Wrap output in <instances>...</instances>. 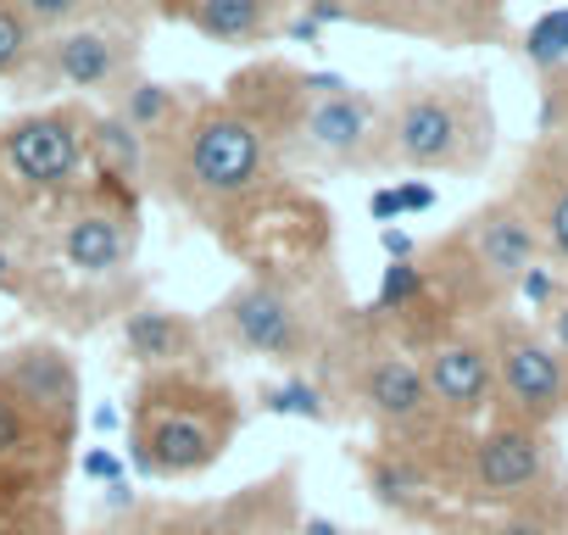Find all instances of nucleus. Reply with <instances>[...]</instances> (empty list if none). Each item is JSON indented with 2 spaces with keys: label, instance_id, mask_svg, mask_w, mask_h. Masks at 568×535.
Listing matches in <instances>:
<instances>
[{
  "label": "nucleus",
  "instance_id": "33",
  "mask_svg": "<svg viewBox=\"0 0 568 535\" xmlns=\"http://www.w3.org/2000/svg\"><path fill=\"white\" fill-rule=\"evenodd\" d=\"M490 535H551V529H546L540 518H529V513H518V518H501V524H496Z\"/></svg>",
  "mask_w": 568,
  "mask_h": 535
},
{
  "label": "nucleus",
  "instance_id": "38",
  "mask_svg": "<svg viewBox=\"0 0 568 535\" xmlns=\"http://www.w3.org/2000/svg\"><path fill=\"white\" fill-rule=\"evenodd\" d=\"M557 346H562V352H568V307H562V313H557Z\"/></svg>",
  "mask_w": 568,
  "mask_h": 535
},
{
  "label": "nucleus",
  "instance_id": "20",
  "mask_svg": "<svg viewBox=\"0 0 568 535\" xmlns=\"http://www.w3.org/2000/svg\"><path fill=\"white\" fill-rule=\"evenodd\" d=\"M262 413H278V418H307V424H329V391L307 374H291L278 385H262Z\"/></svg>",
  "mask_w": 568,
  "mask_h": 535
},
{
  "label": "nucleus",
  "instance_id": "5",
  "mask_svg": "<svg viewBox=\"0 0 568 535\" xmlns=\"http://www.w3.org/2000/svg\"><path fill=\"white\" fill-rule=\"evenodd\" d=\"M90 123L95 112L84 101H57L40 112H18L12 123H0V151L18 179V190L40 206L62 190H73L90 168Z\"/></svg>",
  "mask_w": 568,
  "mask_h": 535
},
{
  "label": "nucleus",
  "instance_id": "31",
  "mask_svg": "<svg viewBox=\"0 0 568 535\" xmlns=\"http://www.w3.org/2000/svg\"><path fill=\"white\" fill-rule=\"evenodd\" d=\"M518 285H524V296L529 302H551V274H546V268H524V274H518Z\"/></svg>",
  "mask_w": 568,
  "mask_h": 535
},
{
  "label": "nucleus",
  "instance_id": "8",
  "mask_svg": "<svg viewBox=\"0 0 568 535\" xmlns=\"http://www.w3.org/2000/svg\"><path fill=\"white\" fill-rule=\"evenodd\" d=\"M123 357L140 374H168V369H195L206 352V330L201 319L179 313V307H156V302H134L118 324Z\"/></svg>",
  "mask_w": 568,
  "mask_h": 535
},
{
  "label": "nucleus",
  "instance_id": "23",
  "mask_svg": "<svg viewBox=\"0 0 568 535\" xmlns=\"http://www.w3.org/2000/svg\"><path fill=\"white\" fill-rule=\"evenodd\" d=\"M12 7L29 18L34 34H62V29H73V23L90 18L95 0H12Z\"/></svg>",
  "mask_w": 568,
  "mask_h": 535
},
{
  "label": "nucleus",
  "instance_id": "28",
  "mask_svg": "<svg viewBox=\"0 0 568 535\" xmlns=\"http://www.w3.org/2000/svg\"><path fill=\"white\" fill-rule=\"evenodd\" d=\"M7 535H62V518H57V507L45 502V507H34L29 518H18Z\"/></svg>",
  "mask_w": 568,
  "mask_h": 535
},
{
  "label": "nucleus",
  "instance_id": "18",
  "mask_svg": "<svg viewBox=\"0 0 568 535\" xmlns=\"http://www.w3.org/2000/svg\"><path fill=\"white\" fill-rule=\"evenodd\" d=\"M479 268H490L496 280H518L535 262V229L518 212H490L479 218Z\"/></svg>",
  "mask_w": 568,
  "mask_h": 535
},
{
  "label": "nucleus",
  "instance_id": "34",
  "mask_svg": "<svg viewBox=\"0 0 568 535\" xmlns=\"http://www.w3.org/2000/svg\"><path fill=\"white\" fill-rule=\"evenodd\" d=\"M368 212H374V218L390 229V223L402 218V212H396V190H374V195H368Z\"/></svg>",
  "mask_w": 568,
  "mask_h": 535
},
{
  "label": "nucleus",
  "instance_id": "25",
  "mask_svg": "<svg viewBox=\"0 0 568 535\" xmlns=\"http://www.w3.org/2000/svg\"><path fill=\"white\" fill-rule=\"evenodd\" d=\"M206 518L212 507H151L140 513L134 535H206Z\"/></svg>",
  "mask_w": 568,
  "mask_h": 535
},
{
  "label": "nucleus",
  "instance_id": "19",
  "mask_svg": "<svg viewBox=\"0 0 568 535\" xmlns=\"http://www.w3.org/2000/svg\"><path fill=\"white\" fill-rule=\"evenodd\" d=\"M90 168L106 173V179L140 184V179H145V140H140L118 112H106V118L90 123Z\"/></svg>",
  "mask_w": 568,
  "mask_h": 535
},
{
  "label": "nucleus",
  "instance_id": "39",
  "mask_svg": "<svg viewBox=\"0 0 568 535\" xmlns=\"http://www.w3.org/2000/svg\"><path fill=\"white\" fill-rule=\"evenodd\" d=\"M278 7H291V0H278ZM302 7H307V0H302Z\"/></svg>",
  "mask_w": 568,
  "mask_h": 535
},
{
  "label": "nucleus",
  "instance_id": "2",
  "mask_svg": "<svg viewBox=\"0 0 568 535\" xmlns=\"http://www.w3.org/2000/svg\"><path fill=\"white\" fill-rule=\"evenodd\" d=\"M273 157L278 145L251 129L223 95L212 101L195 84H179L173 118L145 140V179L168 206H184L212 229L273 179Z\"/></svg>",
  "mask_w": 568,
  "mask_h": 535
},
{
  "label": "nucleus",
  "instance_id": "30",
  "mask_svg": "<svg viewBox=\"0 0 568 535\" xmlns=\"http://www.w3.org/2000/svg\"><path fill=\"white\" fill-rule=\"evenodd\" d=\"M546 229H551V245H557V256H568V190L551 201V218H546Z\"/></svg>",
  "mask_w": 568,
  "mask_h": 535
},
{
  "label": "nucleus",
  "instance_id": "27",
  "mask_svg": "<svg viewBox=\"0 0 568 535\" xmlns=\"http://www.w3.org/2000/svg\"><path fill=\"white\" fill-rule=\"evenodd\" d=\"M396 190V212H429L435 206V184L424 179H407V184H390Z\"/></svg>",
  "mask_w": 568,
  "mask_h": 535
},
{
  "label": "nucleus",
  "instance_id": "3",
  "mask_svg": "<svg viewBox=\"0 0 568 535\" xmlns=\"http://www.w3.org/2000/svg\"><path fill=\"white\" fill-rule=\"evenodd\" d=\"M240 435V402L212 369L140 374L129 402V457L145 480H195Z\"/></svg>",
  "mask_w": 568,
  "mask_h": 535
},
{
  "label": "nucleus",
  "instance_id": "22",
  "mask_svg": "<svg viewBox=\"0 0 568 535\" xmlns=\"http://www.w3.org/2000/svg\"><path fill=\"white\" fill-rule=\"evenodd\" d=\"M418 296H424V268H418V262H390L368 313H407Z\"/></svg>",
  "mask_w": 568,
  "mask_h": 535
},
{
  "label": "nucleus",
  "instance_id": "16",
  "mask_svg": "<svg viewBox=\"0 0 568 535\" xmlns=\"http://www.w3.org/2000/svg\"><path fill=\"white\" fill-rule=\"evenodd\" d=\"M278 0H184L179 23H190L212 46H256L278 34Z\"/></svg>",
  "mask_w": 568,
  "mask_h": 535
},
{
  "label": "nucleus",
  "instance_id": "9",
  "mask_svg": "<svg viewBox=\"0 0 568 535\" xmlns=\"http://www.w3.org/2000/svg\"><path fill=\"white\" fill-rule=\"evenodd\" d=\"M45 68L68 90H118L123 79H134V40L112 34L106 23H73L51 34Z\"/></svg>",
  "mask_w": 568,
  "mask_h": 535
},
{
  "label": "nucleus",
  "instance_id": "12",
  "mask_svg": "<svg viewBox=\"0 0 568 535\" xmlns=\"http://www.w3.org/2000/svg\"><path fill=\"white\" fill-rule=\"evenodd\" d=\"M302 507H296V468H278L256 485H245L234 502L212 507L206 535H296Z\"/></svg>",
  "mask_w": 568,
  "mask_h": 535
},
{
  "label": "nucleus",
  "instance_id": "36",
  "mask_svg": "<svg viewBox=\"0 0 568 535\" xmlns=\"http://www.w3.org/2000/svg\"><path fill=\"white\" fill-rule=\"evenodd\" d=\"M284 34H291V40H307V46H318V40H324V29H318L313 18H296V23L284 29Z\"/></svg>",
  "mask_w": 568,
  "mask_h": 535
},
{
  "label": "nucleus",
  "instance_id": "6",
  "mask_svg": "<svg viewBox=\"0 0 568 535\" xmlns=\"http://www.w3.org/2000/svg\"><path fill=\"white\" fill-rule=\"evenodd\" d=\"M374 140H379V101L363 90H341V95H313L284 145H296L324 168H346V162H368Z\"/></svg>",
  "mask_w": 568,
  "mask_h": 535
},
{
  "label": "nucleus",
  "instance_id": "29",
  "mask_svg": "<svg viewBox=\"0 0 568 535\" xmlns=\"http://www.w3.org/2000/svg\"><path fill=\"white\" fill-rule=\"evenodd\" d=\"M84 474H90V480H106V485H118V480H123V463H118V452L95 446V452H84Z\"/></svg>",
  "mask_w": 568,
  "mask_h": 535
},
{
  "label": "nucleus",
  "instance_id": "13",
  "mask_svg": "<svg viewBox=\"0 0 568 535\" xmlns=\"http://www.w3.org/2000/svg\"><path fill=\"white\" fill-rule=\"evenodd\" d=\"M357 402L385 418V424H418L435 402H429V385H424V369L407 363L402 352H374L363 357L357 369Z\"/></svg>",
  "mask_w": 568,
  "mask_h": 535
},
{
  "label": "nucleus",
  "instance_id": "37",
  "mask_svg": "<svg viewBox=\"0 0 568 535\" xmlns=\"http://www.w3.org/2000/svg\"><path fill=\"white\" fill-rule=\"evenodd\" d=\"M90 424H95V430H118V407H95Z\"/></svg>",
  "mask_w": 568,
  "mask_h": 535
},
{
  "label": "nucleus",
  "instance_id": "21",
  "mask_svg": "<svg viewBox=\"0 0 568 535\" xmlns=\"http://www.w3.org/2000/svg\"><path fill=\"white\" fill-rule=\"evenodd\" d=\"M34 57H40V34L29 29V18L12 0H0V79H23Z\"/></svg>",
  "mask_w": 568,
  "mask_h": 535
},
{
  "label": "nucleus",
  "instance_id": "26",
  "mask_svg": "<svg viewBox=\"0 0 568 535\" xmlns=\"http://www.w3.org/2000/svg\"><path fill=\"white\" fill-rule=\"evenodd\" d=\"M29 218H34V201L18 190V179H12V168H7V151H0V245H12Z\"/></svg>",
  "mask_w": 568,
  "mask_h": 535
},
{
  "label": "nucleus",
  "instance_id": "24",
  "mask_svg": "<svg viewBox=\"0 0 568 535\" xmlns=\"http://www.w3.org/2000/svg\"><path fill=\"white\" fill-rule=\"evenodd\" d=\"M524 51H529V62H535V68H551V62H562V57H568V7L546 12V18L529 29Z\"/></svg>",
  "mask_w": 568,
  "mask_h": 535
},
{
  "label": "nucleus",
  "instance_id": "1",
  "mask_svg": "<svg viewBox=\"0 0 568 535\" xmlns=\"http://www.w3.org/2000/svg\"><path fill=\"white\" fill-rule=\"evenodd\" d=\"M73 190L34 206L12 240L23 302H34L57 330H101L112 313L134 307V251H140V184L84 168Z\"/></svg>",
  "mask_w": 568,
  "mask_h": 535
},
{
  "label": "nucleus",
  "instance_id": "35",
  "mask_svg": "<svg viewBox=\"0 0 568 535\" xmlns=\"http://www.w3.org/2000/svg\"><path fill=\"white\" fill-rule=\"evenodd\" d=\"M296 535H346V529H341V524H335V518H329V513H307V518H302V529H296Z\"/></svg>",
  "mask_w": 568,
  "mask_h": 535
},
{
  "label": "nucleus",
  "instance_id": "17",
  "mask_svg": "<svg viewBox=\"0 0 568 535\" xmlns=\"http://www.w3.org/2000/svg\"><path fill=\"white\" fill-rule=\"evenodd\" d=\"M501 385H507L513 407L546 418L562 402V363L540 341H507L501 346Z\"/></svg>",
  "mask_w": 568,
  "mask_h": 535
},
{
  "label": "nucleus",
  "instance_id": "11",
  "mask_svg": "<svg viewBox=\"0 0 568 535\" xmlns=\"http://www.w3.org/2000/svg\"><path fill=\"white\" fill-rule=\"evenodd\" d=\"M0 380H7L23 402L57 413V418H84L79 407V363L57 341H23L0 352Z\"/></svg>",
  "mask_w": 568,
  "mask_h": 535
},
{
  "label": "nucleus",
  "instance_id": "32",
  "mask_svg": "<svg viewBox=\"0 0 568 535\" xmlns=\"http://www.w3.org/2000/svg\"><path fill=\"white\" fill-rule=\"evenodd\" d=\"M379 245L390 262H413V234L407 229H379Z\"/></svg>",
  "mask_w": 568,
  "mask_h": 535
},
{
  "label": "nucleus",
  "instance_id": "4",
  "mask_svg": "<svg viewBox=\"0 0 568 535\" xmlns=\"http://www.w3.org/2000/svg\"><path fill=\"white\" fill-rule=\"evenodd\" d=\"M201 330L245 357L296 369V374L302 363H318L329 346V313L318 307L313 274H251L212 307Z\"/></svg>",
  "mask_w": 568,
  "mask_h": 535
},
{
  "label": "nucleus",
  "instance_id": "10",
  "mask_svg": "<svg viewBox=\"0 0 568 535\" xmlns=\"http://www.w3.org/2000/svg\"><path fill=\"white\" fill-rule=\"evenodd\" d=\"M251 129H262L273 145L291 140L302 107H307V73L302 68H284V62H256L245 73L229 79V95H223Z\"/></svg>",
  "mask_w": 568,
  "mask_h": 535
},
{
  "label": "nucleus",
  "instance_id": "7",
  "mask_svg": "<svg viewBox=\"0 0 568 535\" xmlns=\"http://www.w3.org/2000/svg\"><path fill=\"white\" fill-rule=\"evenodd\" d=\"M385 157L407 162V168H452L463 157V112L446 90H413L390 118H385Z\"/></svg>",
  "mask_w": 568,
  "mask_h": 535
},
{
  "label": "nucleus",
  "instance_id": "15",
  "mask_svg": "<svg viewBox=\"0 0 568 535\" xmlns=\"http://www.w3.org/2000/svg\"><path fill=\"white\" fill-rule=\"evenodd\" d=\"M424 385H429V402H440L446 413H474L490 396V352L474 341H446L429 352Z\"/></svg>",
  "mask_w": 568,
  "mask_h": 535
},
{
  "label": "nucleus",
  "instance_id": "14",
  "mask_svg": "<svg viewBox=\"0 0 568 535\" xmlns=\"http://www.w3.org/2000/svg\"><path fill=\"white\" fill-rule=\"evenodd\" d=\"M540 480V441L518 424L490 430L474 446V491L479 496H518Z\"/></svg>",
  "mask_w": 568,
  "mask_h": 535
}]
</instances>
